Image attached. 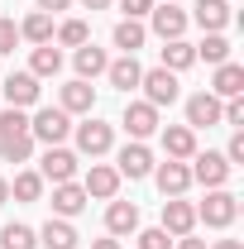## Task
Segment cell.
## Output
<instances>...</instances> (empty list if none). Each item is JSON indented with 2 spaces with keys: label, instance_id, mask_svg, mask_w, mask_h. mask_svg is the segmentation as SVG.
Instances as JSON below:
<instances>
[{
  "label": "cell",
  "instance_id": "603a6c76",
  "mask_svg": "<svg viewBox=\"0 0 244 249\" xmlns=\"http://www.w3.org/2000/svg\"><path fill=\"white\" fill-rule=\"evenodd\" d=\"M105 77H110V87H120L124 96L139 87V77H144V67L134 62V53H124V58H115L110 67H105Z\"/></svg>",
  "mask_w": 244,
  "mask_h": 249
},
{
  "label": "cell",
  "instance_id": "f35d334b",
  "mask_svg": "<svg viewBox=\"0 0 244 249\" xmlns=\"http://www.w3.org/2000/svg\"><path fill=\"white\" fill-rule=\"evenodd\" d=\"M91 249H120V240L110 235V240H91Z\"/></svg>",
  "mask_w": 244,
  "mask_h": 249
},
{
  "label": "cell",
  "instance_id": "4fadbf2b",
  "mask_svg": "<svg viewBox=\"0 0 244 249\" xmlns=\"http://www.w3.org/2000/svg\"><path fill=\"white\" fill-rule=\"evenodd\" d=\"M192 225H196V206L182 201V196H168L163 201V230L168 235H192Z\"/></svg>",
  "mask_w": 244,
  "mask_h": 249
},
{
  "label": "cell",
  "instance_id": "f546056e",
  "mask_svg": "<svg viewBox=\"0 0 244 249\" xmlns=\"http://www.w3.org/2000/svg\"><path fill=\"white\" fill-rule=\"evenodd\" d=\"M19 38H29V43H53V15H43V10H34L29 19L19 24Z\"/></svg>",
  "mask_w": 244,
  "mask_h": 249
},
{
  "label": "cell",
  "instance_id": "1f68e13d",
  "mask_svg": "<svg viewBox=\"0 0 244 249\" xmlns=\"http://www.w3.org/2000/svg\"><path fill=\"white\" fill-rule=\"evenodd\" d=\"M10 192H15V201H38V196H43V178H38V173H15Z\"/></svg>",
  "mask_w": 244,
  "mask_h": 249
},
{
  "label": "cell",
  "instance_id": "6da1fadb",
  "mask_svg": "<svg viewBox=\"0 0 244 249\" xmlns=\"http://www.w3.org/2000/svg\"><path fill=\"white\" fill-rule=\"evenodd\" d=\"M29 154H34L29 115H24V110H5V115H0V158H5V163H24Z\"/></svg>",
  "mask_w": 244,
  "mask_h": 249
},
{
  "label": "cell",
  "instance_id": "30bf717a",
  "mask_svg": "<svg viewBox=\"0 0 244 249\" xmlns=\"http://www.w3.org/2000/svg\"><path fill=\"white\" fill-rule=\"evenodd\" d=\"M34 101H38V77L34 72H10L5 77V106L10 110H24Z\"/></svg>",
  "mask_w": 244,
  "mask_h": 249
},
{
  "label": "cell",
  "instance_id": "836d02e7",
  "mask_svg": "<svg viewBox=\"0 0 244 249\" xmlns=\"http://www.w3.org/2000/svg\"><path fill=\"white\" fill-rule=\"evenodd\" d=\"M15 43H19V24L15 19H0V53H15Z\"/></svg>",
  "mask_w": 244,
  "mask_h": 249
},
{
  "label": "cell",
  "instance_id": "f1b7e54d",
  "mask_svg": "<svg viewBox=\"0 0 244 249\" xmlns=\"http://www.w3.org/2000/svg\"><path fill=\"white\" fill-rule=\"evenodd\" d=\"M0 249H38V230L19 225V220H10V225L0 230Z\"/></svg>",
  "mask_w": 244,
  "mask_h": 249
},
{
  "label": "cell",
  "instance_id": "d590c367",
  "mask_svg": "<svg viewBox=\"0 0 244 249\" xmlns=\"http://www.w3.org/2000/svg\"><path fill=\"white\" fill-rule=\"evenodd\" d=\"M225 158H230V168H235V163H244V134H240V129H235V139H230Z\"/></svg>",
  "mask_w": 244,
  "mask_h": 249
},
{
  "label": "cell",
  "instance_id": "3957f363",
  "mask_svg": "<svg viewBox=\"0 0 244 249\" xmlns=\"http://www.w3.org/2000/svg\"><path fill=\"white\" fill-rule=\"evenodd\" d=\"M29 134L38 139V144H62V139L72 134V115L58 110V106H43V110L29 120Z\"/></svg>",
  "mask_w": 244,
  "mask_h": 249
},
{
  "label": "cell",
  "instance_id": "7a4b0ae2",
  "mask_svg": "<svg viewBox=\"0 0 244 249\" xmlns=\"http://www.w3.org/2000/svg\"><path fill=\"white\" fill-rule=\"evenodd\" d=\"M235 216H240V196H235V192H225V187H211V192H206V201L196 206V220H206L211 230H225Z\"/></svg>",
  "mask_w": 244,
  "mask_h": 249
},
{
  "label": "cell",
  "instance_id": "8fae6325",
  "mask_svg": "<svg viewBox=\"0 0 244 249\" xmlns=\"http://www.w3.org/2000/svg\"><path fill=\"white\" fill-rule=\"evenodd\" d=\"M91 106H96V87L82 82V77L58 91V110H67V115H91Z\"/></svg>",
  "mask_w": 244,
  "mask_h": 249
},
{
  "label": "cell",
  "instance_id": "ba28073f",
  "mask_svg": "<svg viewBox=\"0 0 244 249\" xmlns=\"http://www.w3.org/2000/svg\"><path fill=\"white\" fill-rule=\"evenodd\" d=\"M115 173H120V178H134V182H139V178H149V173H153V154H149V144H144V139L124 144L120 158H115Z\"/></svg>",
  "mask_w": 244,
  "mask_h": 249
},
{
  "label": "cell",
  "instance_id": "7c38bea8",
  "mask_svg": "<svg viewBox=\"0 0 244 249\" xmlns=\"http://www.w3.org/2000/svg\"><path fill=\"white\" fill-rule=\"evenodd\" d=\"M149 15H153V34H158L163 43L187 34V10H177V5H168V0H163V5H153Z\"/></svg>",
  "mask_w": 244,
  "mask_h": 249
},
{
  "label": "cell",
  "instance_id": "8992f818",
  "mask_svg": "<svg viewBox=\"0 0 244 249\" xmlns=\"http://www.w3.org/2000/svg\"><path fill=\"white\" fill-rule=\"evenodd\" d=\"M187 168H192V182H206V187H225L230 182V158L211 154V149H206V154H192Z\"/></svg>",
  "mask_w": 244,
  "mask_h": 249
},
{
  "label": "cell",
  "instance_id": "ac0fdd59",
  "mask_svg": "<svg viewBox=\"0 0 244 249\" xmlns=\"http://www.w3.org/2000/svg\"><path fill=\"white\" fill-rule=\"evenodd\" d=\"M38 245H43V249H77V245H82V235H77V225H72V220L53 216L43 230H38Z\"/></svg>",
  "mask_w": 244,
  "mask_h": 249
},
{
  "label": "cell",
  "instance_id": "ab89813d",
  "mask_svg": "<svg viewBox=\"0 0 244 249\" xmlns=\"http://www.w3.org/2000/svg\"><path fill=\"white\" fill-rule=\"evenodd\" d=\"M211 249H244V245H240V240H215Z\"/></svg>",
  "mask_w": 244,
  "mask_h": 249
},
{
  "label": "cell",
  "instance_id": "4316f807",
  "mask_svg": "<svg viewBox=\"0 0 244 249\" xmlns=\"http://www.w3.org/2000/svg\"><path fill=\"white\" fill-rule=\"evenodd\" d=\"M29 72H34V77H58V72H62V53L53 48V43H38L34 58H29Z\"/></svg>",
  "mask_w": 244,
  "mask_h": 249
},
{
  "label": "cell",
  "instance_id": "277c9868",
  "mask_svg": "<svg viewBox=\"0 0 244 249\" xmlns=\"http://www.w3.org/2000/svg\"><path fill=\"white\" fill-rule=\"evenodd\" d=\"M139 87H144V101H149L153 110H163V106H173V101H177V72L153 67V72L139 77Z\"/></svg>",
  "mask_w": 244,
  "mask_h": 249
},
{
  "label": "cell",
  "instance_id": "9c48e42d",
  "mask_svg": "<svg viewBox=\"0 0 244 249\" xmlns=\"http://www.w3.org/2000/svg\"><path fill=\"white\" fill-rule=\"evenodd\" d=\"M153 178H158V192L163 196H182L187 187H192V168H187L182 158H168V163L153 168Z\"/></svg>",
  "mask_w": 244,
  "mask_h": 249
},
{
  "label": "cell",
  "instance_id": "d6a6232c",
  "mask_svg": "<svg viewBox=\"0 0 244 249\" xmlns=\"http://www.w3.org/2000/svg\"><path fill=\"white\" fill-rule=\"evenodd\" d=\"M139 249H173V235H168L163 225H153V230H139Z\"/></svg>",
  "mask_w": 244,
  "mask_h": 249
},
{
  "label": "cell",
  "instance_id": "9a60e30c",
  "mask_svg": "<svg viewBox=\"0 0 244 249\" xmlns=\"http://www.w3.org/2000/svg\"><path fill=\"white\" fill-rule=\"evenodd\" d=\"M82 192H87V196H101V201H115V192H120V173H115L110 163H91Z\"/></svg>",
  "mask_w": 244,
  "mask_h": 249
},
{
  "label": "cell",
  "instance_id": "d4e9b609",
  "mask_svg": "<svg viewBox=\"0 0 244 249\" xmlns=\"http://www.w3.org/2000/svg\"><path fill=\"white\" fill-rule=\"evenodd\" d=\"M110 38H115V48H120V53H139V48H144V38H149V29H144V19H120Z\"/></svg>",
  "mask_w": 244,
  "mask_h": 249
},
{
  "label": "cell",
  "instance_id": "ffe728a7",
  "mask_svg": "<svg viewBox=\"0 0 244 249\" xmlns=\"http://www.w3.org/2000/svg\"><path fill=\"white\" fill-rule=\"evenodd\" d=\"M105 230L120 240V235H134L139 230V206L134 201H110L105 206Z\"/></svg>",
  "mask_w": 244,
  "mask_h": 249
},
{
  "label": "cell",
  "instance_id": "cb8c5ba5",
  "mask_svg": "<svg viewBox=\"0 0 244 249\" xmlns=\"http://www.w3.org/2000/svg\"><path fill=\"white\" fill-rule=\"evenodd\" d=\"M72 62H77V77H82V82H91V77H101V72L110 67V58H105V48H96V43H82Z\"/></svg>",
  "mask_w": 244,
  "mask_h": 249
},
{
  "label": "cell",
  "instance_id": "74e56055",
  "mask_svg": "<svg viewBox=\"0 0 244 249\" xmlns=\"http://www.w3.org/2000/svg\"><path fill=\"white\" fill-rule=\"evenodd\" d=\"M173 249H206V240H192V235H177V245Z\"/></svg>",
  "mask_w": 244,
  "mask_h": 249
},
{
  "label": "cell",
  "instance_id": "2e32d148",
  "mask_svg": "<svg viewBox=\"0 0 244 249\" xmlns=\"http://www.w3.org/2000/svg\"><path fill=\"white\" fill-rule=\"evenodd\" d=\"M187 124H192V129H211V124H220V96L196 91L192 101H187Z\"/></svg>",
  "mask_w": 244,
  "mask_h": 249
},
{
  "label": "cell",
  "instance_id": "44dd1931",
  "mask_svg": "<svg viewBox=\"0 0 244 249\" xmlns=\"http://www.w3.org/2000/svg\"><path fill=\"white\" fill-rule=\"evenodd\" d=\"M211 96H220V101H230V96H244V67H240V62H220V67H215Z\"/></svg>",
  "mask_w": 244,
  "mask_h": 249
},
{
  "label": "cell",
  "instance_id": "5bb4252c",
  "mask_svg": "<svg viewBox=\"0 0 244 249\" xmlns=\"http://www.w3.org/2000/svg\"><path fill=\"white\" fill-rule=\"evenodd\" d=\"M124 129H129V139H149L153 129H158V110H153L149 101H129L124 106Z\"/></svg>",
  "mask_w": 244,
  "mask_h": 249
},
{
  "label": "cell",
  "instance_id": "83f0119b",
  "mask_svg": "<svg viewBox=\"0 0 244 249\" xmlns=\"http://www.w3.org/2000/svg\"><path fill=\"white\" fill-rule=\"evenodd\" d=\"M196 48V58H206L211 67H220V62H230V38L225 34H206L201 43H192Z\"/></svg>",
  "mask_w": 244,
  "mask_h": 249
},
{
  "label": "cell",
  "instance_id": "7402d4cb",
  "mask_svg": "<svg viewBox=\"0 0 244 249\" xmlns=\"http://www.w3.org/2000/svg\"><path fill=\"white\" fill-rule=\"evenodd\" d=\"M192 19L206 34H220L230 24V0H196V15H192Z\"/></svg>",
  "mask_w": 244,
  "mask_h": 249
},
{
  "label": "cell",
  "instance_id": "60d3db41",
  "mask_svg": "<svg viewBox=\"0 0 244 249\" xmlns=\"http://www.w3.org/2000/svg\"><path fill=\"white\" fill-rule=\"evenodd\" d=\"M77 5H87V10H105L110 0H77Z\"/></svg>",
  "mask_w": 244,
  "mask_h": 249
},
{
  "label": "cell",
  "instance_id": "5b68a950",
  "mask_svg": "<svg viewBox=\"0 0 244 249\" xmlns=\"http://www.w3.org/2000/svg\"><path fill=\"white\" fill-rule=\"evenodd\" d=\"M38 178H43V182H72V178H77V154H72V149H62V144H48V149H43V163H38Z\"/></svg>",
  "mask_w": 244,
  "mask_h": 249
},
{
  "label": "cell",
  "instance_id": "4dcf8cb0",
  "mask_svg": "<svg viewBox=\"0 0 244 249\" xmlns=\"http://www.w3.org/2000/svg\"><path fill=\"white\" fill-rule=\"evenodd\" d=\"M58 43H62V48H82V43H91L87 19H62V24H58Z\"/></svg>",
  "mask_w": 244,
  "mask_h": 249
},
{
  "label": "cell",
  "instance_id": "8d00e7d4",
  "mask_svg": "<svg viewBox=\"0 0 244 249\" xmlns=\"http://www.w3.org/2000/svg\"><path fill=\"white\" fill-rule=\"evenodd\" d=\"M43 15H58V10H72V0H34Z\"/></svg>",
  "mask_w": 244,
  "mask_h": 249
},
{
  "label": "cell",
  "instance_id": "d6986e66",
  "mask_svg": "<svg viewBox=\"0 0 244 249\" xmlns=\"http://www.w3.org/2000/svg\"><path fill=\"white\" fill-rule=\"evenodd\" d=\"M163 149H168V158H192L196 154V129L192 124H163Z\"/></svg>",
  "mask_w": 244,
  "mask_h": 249
},
{
  "label": "cell",
  "instance_id": "e0dca14e",
  "mask_svg": "<svg viewBox=\"0 0 244 249\" xmlns=\"http://www.w3.org/2000/svg\"><path fill=\"white\" fill-rule=\"evenodd\" d=\"M87 201H91V196H87L77 182H58V187H53V216H62V220L82 216V211H87Z\"/></svg>",
  "mask_w": 244,
  "mask_h": 249
},
{
  "label": "cell",
  "instance_id": "7bdbcfd3",
  "mask_svg": "<svg viewBox=\"0 0 244 249\" xmlns=\"http://www.w3.org/2000/svg\"><path fill=\"white\" fill-rule=\"evenodd\" d=\"M168 5H177V0H168Z\"/></svg>",
  "mask_w": 244,
  "mask_h": 249
},
{
  "label": "cell",
  "instance_id": "52a82bcc",
  "mask_svg": "<svg viewBox=\"0 0 244 249\" xmlns=\"http://www.w3.org/2000/svg\"><path fill=\"white\" fill-rule=\"evenodd\" d=\"M110 144H115V129L105 120H87V124H77V149L87 158H101V154H110Z\"/></svg>",
  "mask_w": 244,
  "mask_h": 249
},
{
  "label": "cell",
  "instance_id": "e575fe53",
  "mask_svg": "<svg viewBox=\"0 0 244 249\" xmlns=\"http://www.w3.org/2000/svg\"><path fill=\"white\" fill-rule=\"evenodd\" d=\"M120 10H124V19H144L153 10V0H120Z\"/></svg>",
  "mask_w": 244,
  "mask_h": 249
},
{
  "label": "cell",
  "instance_id": "484cf974",
  "mask_svg": "<svg viewBox=\"0 0 244 249\" xmlns=\"http://www.w3.org/2000/svg\"><path fill=\"white\" fill-rule=\"evenodd\" d=\"M192 62H196V48H192L187 38H168V43H163V67H168V72H187Z\"/></svg>",
  "mask_w": 244,
  "mask_h": 249
},
{
  "label": "cell",
  "instance_id": "b9f144b4",
  "mask_svg": "<svg viewBox=\"0 0 244 249\" xmlns=\"http://www.w3.org/2000/svg\"><path fill=\"white\" fill-rule=\"evenodd\" d=\"M5 201H10V182L0 178V206H5Z\"/></svg>",
  "mask_w": 244,
  "mask_h": 249
}]
</instances>
